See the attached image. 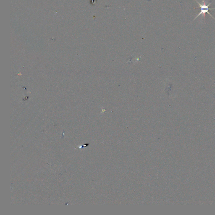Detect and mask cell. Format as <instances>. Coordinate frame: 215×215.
Returning a JSON list of instances; mask_svg holds the SVG:
<instances>
[{"mask_svg":"<svg viewBox=\"0 0 215 215\" xmlns=\"http://www.w3.org/2000/svg\"><path fill=\"white\" fill-rule=\"evenodd\" d=\"M195 1L197 2L199 6V8H200V12H199V14L197 15V16L195 17L194 20H195V19H196V18H197V17H198V16H199V15H201V14L203 15V16H204V17H205V14H206V13H208V14H209L211 16H212V17H213V18H214V17H213L212 15H211V13L209 12V10L215 9V8H209V6L211 4V3L209 4L208 5H207L205 2L204 1H202L203 4H200V3L198 2L197 0H195Z\"/></svg>","mask_w":215,"mask_h":215,"instance_id":"6da1fadb","label":"cell"}]
</instances>
